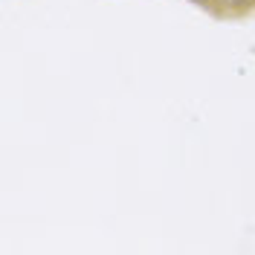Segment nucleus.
I'll list each match as a JSON object with an SVG mask.
<instances>
[{
  "label": "nucleus",
  "mask_w": 255,
  "mask_h": 255,
  "mask_svg": "<svg viewBox=\"0 0 255 255\" xmlns=\"http://www.w3.org/2000/svg\"><path fill=\"white\" fill-rule=\"evenodd\" d=\"M215 3H218V6H226V9L232 12V9H247L253 0H215Z\"/></svg>",
  "instance_id": "obj_1"
}]
</instances>
